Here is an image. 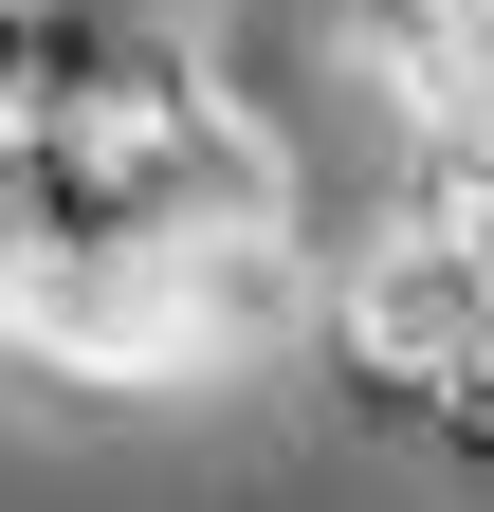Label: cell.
<instances>
[{"mask_svg": "<svg viewBox=\"0 0 494 512\" xmlns=\"http://www.w3.org/2000/svg\"><path fill=\"white\" fill-rule=\"evenodd\" d=\"M19 238H37V165H19V110H0V275H19Z\"/></svg>", "mask_w": 494, "mask_h": 512, "instance_id": "obj_1", "label": "cell"}]
</instances>
